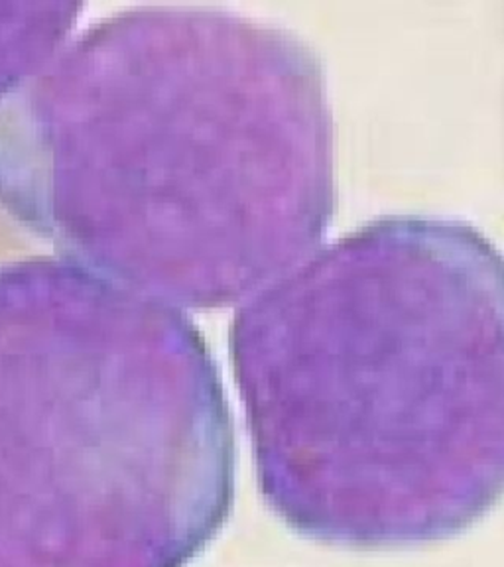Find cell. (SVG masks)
<instances>
[{"mask_svg":"<svg viewBox=\"0 0 504 567\" xmlns=\"http://www.w3.org/2000/svg\"><path fill=\"white\" fill-rule=\"evenodd\" d=\"M0 328V567H187L235 495L230 417L187 329Z\"/></svg>","mask_w":504,"mask_h":567,"instance_id":"cell-2","label":"cell"},{"mask_svg":"<svg viewBox=\"0 0 504 567\" xmlns=\"http://www.w3.org/2000/svg\"><path fill=\"white\" fill-rule=\"evenodd\" d=\"M280 284L235 346L266 505L343 548L479 523L504 496L503 252L394 215Z\"/></svg>","mask_w":504,"mask_h":567,"instance_id":"cell-1","label":"cell"}]
</instances>
